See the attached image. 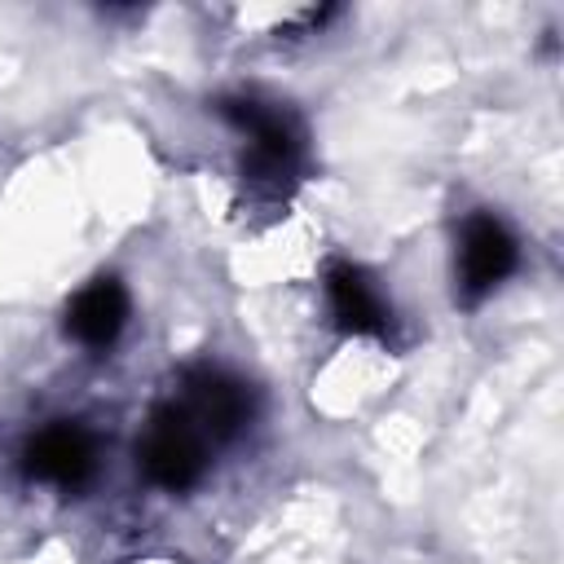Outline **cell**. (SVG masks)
I'll return each mask as SVG.
<instances>
[{"instance_id": "obj_1", "label": "cell", "mask_w": 564, "mask_h": 564, "mask_svg": "<svg viewBox=\"0 0 564 564\" xmlns=\"http://www.w3.org/2000/svg\"><path fill=\"white\" fill-rule=\"evenodd\" d=\"M212 110L242 137V181L264 198H282L308 159L304 123L282 101H264L256 93H225Z\"/></svg>"}, {"instance_id": "obj_2", "label": "cell", "mask_w": 564, "mask_h": 564, "mask_svg": "<svg viewBox=\"0 0 564 564\" xmlns=\"http://www.w3.org/2000/svg\"><path fill=\"white\" fill-rule=\"evenodd\" d=\"M212 449H216L212 436L172 397V401H163L145 419L141 436H137V467H141V476L154 489H163V494H189L194 485H203V476L212 467Z\"/></svg>"}, {"instance_id": "obj_3", "label": "cell", "mask_w": 564, "mask_h": 564, "mask_svg": "<svg viewBox=\"0 0 564 564\" xmlns=\"http://www.w3.org/2000/svg\"><path fill=\"white\" fill-rule=\"evenodd\" d=\"M520 269V238L498 212H471L454 242V300L463 308L485 304Z\"/></svg>"}, {"instance_id": "obj_4", "label": "cell", "mask_w": 564, "mask_h": 564, "mask_svg": "<svg viewBox=\"0 0 564 564\" xmlns=\"http://www.w3.org/2000/svg\"><path fill=\"white\" fill-rule=\"evenodd\" d=\"M22 471L57 494H79L97 476V436L75 419H53L26 436Z\"/></svg>"}, {"instance_id": "obj_5", "label": "cell", "mask_w": 564, "mask_h": 564, "mask_svg": "<svg viewBox=\"0 0 564 564\" xmlns=\"http://www.w3.org/2000/svg\"><path fill=\"white\" fill-rule=\"evenodd\" d=\"M322 291H326V308L335 330L357 335V339H379L388 344L397 330V313L392 300L383 295L379 278L352 260H330L322 273Z\"/></svg>"}, {"instance_id": "obj_6", "label": "cell", "mask_w": 564, "mask_h": 564, "mask_svg": "<svg viewBox=\"0 0 564 564\" xmlns=\"http://www.w3.org/2000/svg\"><path fill=\"white\" fill-rule=\"evenodd\" d=\"M176 401L212 436V445H225V441L242 436L251 427V419H256V392H251V383H242L238 375H229L220 366H194V370H185Z\"/></svg>"}, {"instance_id": "obj_7", "label": "cell", "mask_w": 564, "mask_h": 564, "mask_svg": "<svg viewBox=\"0 0 564 564\" xmlns=\"http://www.w3.org/2000/svg\"><path fill=\"white\" fill-rule=\"evenodd\" d=\"M128 313H132L128 286L115 273H101V278H93L88 286H79L70 295L66 335L88 352H110L119 344V335L128 330Z\"/></svg>"}]
</instances>
